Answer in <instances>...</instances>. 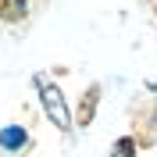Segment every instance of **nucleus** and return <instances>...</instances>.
<instances>
[{
  "label": "nucleus",
  "mask_w": 157,
  "mask_h": 157,
  "mask_svg": "<svg viewBox=\"0 0 157 157\" xmlns=\"http://www.w3.org/2000/svg\"><path fill=\"white\" fill-rule=\"evenodd\" d=\"M25 0H0V21H25Z\"/></svg>",
  "instance_id": "2"
},
{
  "label": "nucleus",
  "mask_w": 157,
  "mask_h": 157,
  "mask_svg": "<svg viewBox=\"0 0 157 157\" xmlns=\"http://www.w3.org/2000/svg\"><path fill=\"white\" fill-rule=\"evenodd\" d=\"M36 93H39V100H43L47 118L61 128V132H68L71 128V114H68V107H64V97H61L57 82H50L47 75H36Z\"/></svg>",
  "instance_id": "1"
},
{
  "label": "nucleus",
  "mask_w": 157,
  "mask_h": 157,
  "mask_svg": "<svg viewBox=\"0 0 157 157\" xmlns=\"http://www.w3.org/2000/svg\"><path fill=\"white\" fill-rule=\"evenodd\" d=\"M97 100H100V86L93 82V86L86 89V100H82V111H78V125H89V121H93V111H97Z\"/></svg>",
  "instance_id": "3"
},
{
  "label": "nucleus",
  "mask_w": 157,
  "mask_h": 157,
  "mask_svg": "<svg viewBox=\"0 0 157 157\" xmlns=\"http://www.w3.org/2000/svg\"><path fill=\"white\" fill-rule=\"evenodd\" d=\"M25 143V128H4V147H18Z\"/></svg>",
  "instance_id": "5"
},
{
  "label": "nucleus",
  "mask_w": 157,
  "mask_h": 157,
  "mask_svg": "<svg viewBox=\"0 0 157 157\" xmlns=\"http://www.w3.org/2000/svg\"><path fill=\"white\" fill-rule=\"evenodd\" d=\"M132 154H136V139H118V147H114V154H111V157H132Z\"/></svg>",
  "instance_id": "4"
}]
</instances>
